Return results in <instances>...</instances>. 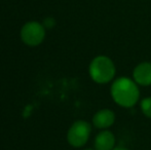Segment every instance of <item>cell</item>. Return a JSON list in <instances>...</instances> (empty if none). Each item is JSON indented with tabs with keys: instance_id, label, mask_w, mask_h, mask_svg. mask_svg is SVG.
Wrapping results in <instances>:
<instances>
[{
	"instance_id": "6da1fadb",
	"label": "cell",
	"mask_w": 151,
	"mask_h": 150,
	"mask_svg": "<svg viewBox=\"0 0 151 150\" xmlns=\"http://www.w3.org/2000/svg\"><path fill=\"white\" fill-rule=\"evenodd\" d=\"M111 95L116 104L122 107H132L139 100L140 92L136 82L127 77H120L112 84Z\"/></svg>"
},
{
	"instance_id": "7a4b0ae2",
	"label": "cell",
	"mask_w": 151,
	"mask_h": 150,
	"mask_svg": "<svg viewBox=\"0 0 151 150\" xmlns=\"http://www.w3.org/2000/svg\"><path fill=\"white\" fill-rule=\"evenodd\" d=\"M90 75L98 83H107L115 75V67L109 58L99 56L91 61L90 65Z\"/></svg>"
},
{
	"instance_id": "3957f363",
	"label": "cell",
	"mask_w": 151,
	"mask_h": 150,
	"mask_svg": "<svg viewBox=\"0 0 151 150\" xmlns=\"http://www.w3.org/2000/svg\"><path fill=\"white\" fill-rule=\"evenodd\" d=\"M91 124L83 120L74 122L67 135L68 142L74 147H81L88 142L91 135Z\"/></svg>"
},
{
	"instance_id": "277c9868",
	"label": "cell",
	"mask_w": 151,
	"mask_h": 150,
	"mask_svg": "<svg viewBox=\"0 0 151 150\" xmlns=\"http://www.w3.org/2000/svg\"><path fill=\"white\" fill-rule=\"evenodd\" d=\"M45 35V31L41 24L37 22L27 23L21 30L22 40L30 46H36L42 42Z\"/></svg>"
},
{
	"instance_id": "5b68a950",
	"label": "cell",
	"mask_w": 151,
	"mask_h": 150,
	"mask_svg": "<svg viewBox=\"0 0 151 150\" xmlns=\"http://www.w3.org/2000/svg\"><path fill=\"white\" fill-rule=\"evenodd\" d=\"M135 82L140 85H150L151 84V63H141L133 72Z\"/></svg>"
},
{
	"instance_id": "8992f818",
	"label": "cell",
	"mask_w": 151,
	"mask_h": 150,
	"mask_svg": "<svg viewBox=\"0 0 151 150\" xmlns=\"http://www.w3.org/2000/svg\"><path fill=\"white\" fill-rule=\"evenodd\" d=\"M115 120V115L109 109H103L98 111L93 118V126L98 128H107L112 126Z\"/></svg>"
},
{
	"instance_id": "52a82bcc",
	"label": "cell",
	"mask_w": 151,
	"mask_h": 150,
	"mask_svg": "<svg viewBox=\"0 0 151 150\" xmlns=\"http://www.w3.org/2000/svg\"><path fill=\"white\" fill-rule=\"evenodd\" d=\"M114 144H115V137L109 131H103L96 137V150H112L114 148Z\"/></svg>"
},
{
	"instance_id": "ba28073f",
	"label": "cell",
	"mask_w": 151,
	"mask_h": 150,
	"mask_svg": "<svg viewBox=\"0 0 151 150\" xmlns=\"http://www.w3.org/2000/svg\"><path fill=\"white\" fill-rule=\"evenodd\" d=\"M141 108H142V111H143V113L145 114L147 117L151 118V97L144 99V100H142Z\"/></svg>"
},
{
	"instance_id": "9c48e42d",
	"label": "cell",
	"mask_w": 151,
	"mask_h": 150,
	"mask_svg": "<svg viewBox=\"0 0 151 150\" xmlns=\"http://www.w3.org/2000/svg\"><path fill=\"white\" fill-rule=\"evenodd\" d=\"M55 22L52 19H46L45 21H44V25H45V27H47V28H52V26H54Z\"/></svg>"
},
{
	"instance_id": "30bf717a",
	"label": "cell",
	"mask_w": 151,
	"mask_h": 150,
	"mask_svg": "<svg viewBox=\"0 0 151 150\" xmlns=\"http://www.w3.org/2000/svg\"><path fill=\"white\" fill-rule=\"evenodd\" d=\"M112 150H129V149L124 148V147H115V148H113Z\"/></svg>"
},
{
	"instance_id": "8fae6325",
	"label": "cell",
	"mask_w": 151,
	"mask_h": 150,
	"mask_svg": "<svg viewBox=\"0 0 151 150\" xmlns=\"http://www.w3.org/2000/svg\"><path fill=\"white\" fill-rule=\"evenodd\" d=\"M86 150H91V149H86Z\"/></svg>"
}]
</instances>
